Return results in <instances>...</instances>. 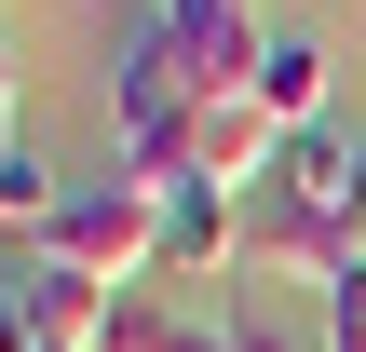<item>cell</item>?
<instances>
[{
    "mask_svg": "<svg viewBox=\"0 0 366 352\" xmlns=\"http://www.w3.org/2000/svg\"><path fill=\"white\" fill-rule=\"evenodd\" d=\"M190 122H204V81L177 68L163 27H136V41L109 54V163L149 176V190H177V176H190Z\"/></svg>",
    "mask_w": 366,
    "mask_h": 352,
    "instance_id": "1",
    "label": "cell"
},
{
    "mask_svg": "<svg viewBox=\"0 0 366 352\" xmlns=\"http://www.w3.org/2000/svg\"><path fill=\"white\" fill-rule=\"evenodd\" d=\"M27 258H54V271H81V285H109V298H136V285H163V190L149 176H81L68 190V217L27 244Z\"/></svg>",
    "mask_w": 366,
    "mask_h": 352,
    "instance_id": "2",
    "label": "cell"
},
{
    "mask_svg": "<svg viewBox=\"0 0 366 352\" xmlns=\"http://www.w3.org/2000/svg\"><path fill=\"white\" fill-rule=\"evenodd\" d=\"M231 271H244V203L204 190V176H177L163 190V298L177 285H231Z\"/></svg>",
    "mask_w": 366,
    "mask_h": 352,
    "instance_id": "3",
    "label": "cell"
},
{
    "mask_svg": "<svg viewBox=\"0 0 366 352\" xmlns=\"http://www.w3.org/2000/svg\"><path fill=\"white\" fill-rule=\"evenodd\" d=\"M14 298H27L41 352H95V339H109V312H122L109 285H81V271H54V258H27V271H14Z\"/></svg>",
    "mask_w": 366,
    "mask_h": 352,
    "instance_id": "4",
    "label": "cell"
},
{
    "mask_svg": "<svg viewBox=\"0 0 366 352\" xmlns=\"http://www.w3.org/2000/svg\"><path fill=\"white\" fill-rule=\"evenodd\" d=\"M244 95H258V109H272L285 136H312V122H326V41H312V27H272V41H258V81H244Z\"/></svg>",
    "mask_w": 366,
    "mask_h": 352,
    "instance_id": "5",
    "label": "cell"
},
{
    "mask_svg": "<svg viewBox=\"0 0 366 352\" xmlns=\"http://www.w3.org/2000/svg\"><path fill=\"white\" fill-rule=\"evenodd\" d=\"M190 326H204V312H177L163 285H136V298L109 312V339H95V352H190Z\"/></svg>",
    "mask_w": 366,
    "mask_h": 352,
    "instance_id": "6",
    "label": "cell"
},
{
    "mask_svg": "<svg viewBox=\"0 0 366 352\" xmlns=\"http://www.w3.org/2000/svg\"><path fill=\"white\" fill-rule=\"evenodd\" d=\"M54 217H68V190H54V163H41V149H14V163H0V231H27V244H41Z\"/></svg>",
    "mask_w": 366,
    "mask_h": 352,
    "instance_id": "7",
    "label": "cell"
},
{
    "mask_svg": "<svg viewBox=\"0 0 366 352\" xmlns=\"http://www.w3.org/2000/svg\"><path fill=\"white\" fill-rule=\"evenodd\" d=\"M217 326H231V352H326V326H285V312H258V298H231Z\"/></svg>",
    "mask_w": 366,
    "mask_h": 352,
    "instance_id": "8",
    "label": "cell"
},
{
    "mask_svg": "<svg viewBox=\"0 0 366 352\" xmlns=\"http://www.w3.org/2000/svg\"><path fill=\"white\" fill-rule=\"evenodd\" d=\"M0 352H41V326H27V298L0 285Z\"/></svg>",
    "mask_w": 366,
    "mask_h": 352,
    "instance_id": "9",
    "label": "cell"
},
{
    "mask_svg": "<svg viewBox=\"0 0 366 352\" xmlns=\"http://www.w3.org/2000/svg\"><path fill=\"white\" fill-rule=\"evenodd\" d=\"M0 109H14V41H0Z\"/></svg>",
    "mask_w": 366,
    "mask_h": 352,
    "instance_id": "10",
    "label": "cell"
},
{
    "mask_svg": "<svg viewBox=\"0 0 366 352\" xmlns=\"http://www.w3.org/2000/svg\"><path fill=\"white\" fill-rule=\"evenodd\" d=\"M326 352H366V339H326Z\"/></svg>",
    "mask_w": 366,
    "mask_h": 352,
    "instance_id": "11",
    "label": "cell"
}]
</instances>
